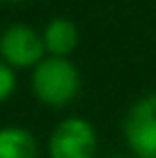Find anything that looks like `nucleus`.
Listing matches in <instances>:
<instances>
[{
    "instance_id": "9",
    "label": "nucleus",
    "mask_w": 156,
    "mask_h": 158,
    "mask_svg": "<svg viewBox=\"0 0 156 158\" xmlns=\"http://www.w3.org/2000/svg\"><path fill=\"white\" fill-rule=\"evenodd\" d=\"M7 2H19V0H7Z\"/></svg>"
},
{
    "instance_id": "5",
    "label": "nucleus",
    "mask_w": 156,
    "mask_h": 158,
    "mask_svg": "<svg viewBox=\"0 0 156 158\" xmlns=\"http://www.w3.org/2000/svg\"><path fill=\"white\" fill-rule=\"evenodd\" d=\"M41 39H44L46 53H51L53 57H67L78 46V28L69 19L57 16V19L48 21Z\"/></svg>"
},
{
    "instance_id": "1",
    "label": "nucleus",
    "mask_w": 156,
    "mask_h": 158,
    "mask_svg": "<svg viewBox=\"0 0 156 158\" xmlns=\"http://www.w3.org/2000/svg\"><path fill=\"white\" fill-rule=\"evenodd\" d=\"M32 89L51 108L69 106L80 92V73L67 57H44L32 71Z\"/></svg>"
},
{
    "instance_id": "7",
    "label": "nucleus",
    "mask_w": 156,
    "mask_h": 158,
    "mask_svg": "<svg viewBox=\"0 0 156 158\" xmlns=\"http://www.w3.org/2000/svg\"><path fill=\"white\" fill-rule=\"evenodd\" d=\"M14 87H16V76L12 71V67L5 64V62H0V103L12 96Z\"/></svg>"
},
{
    "instance_id": "6",
    "label": "nucleus",
    "mask_w": 156,
    "mask_h": 158,
    "mask_svg": "<svg viewBox=\"0 0 156 158\" xmlns=\"http://www.w3.org/2000/svg\"><path fill=\"white\" fill-rule=\"evenodd\" d=\"M39 144L30 131L21 126L0 128V158H37Z\"/></svg>"
},
{
    "instance_id": "3",
    "label": "nucleus",
    "mask_w": 156,
    "mask_h": 158,
    "mask_svg": "<svg viewBox=\"0 0 156 158\" xmlns=\"http://www.w3.org/2000/svg\"><path fill=\"white\" fill-rule=\"evenodd\" d=\"M124 138L136 158H156V92L129 110Z\"/></svg>"
},
{
    "instance_id": "8",
    "label": "nucleus",
    "mask_w": 156,
    "mask_h": 158,
    "mask_svg": "<svg viewBox=\"0 0 156 158\" xmlns=\"http://www.w3.org/2000/svg\"><path fill=\"white\" fill-rule=\"evenodd\" d=\"M112 158H126V156H112Z\"/></svg>"
},
{
    "instance_id": "2",
    "label": "nucleus",
    "mask_w": 156,
    "mask_h": 158,
    "mask_svg": "<svg viewBox=\"0 0 156 158\" xmlns=\"http://www.w3.org/2000/svg\"><path fill=\"white\" fill-rule=\"evenodd\" d=\"M96 131L83 117H67L48 138V158H94Z\"/></svg>"
},
{
    "instance_id": "4",
    "label": "nucleus",
    "mask_w": 156,
    "mask_h": 158,
    "mask_svg": "<svg viewBox=\"0 0 156 158\" xmlns=\"http://www.w3.org/2000/svg\"><path fill=\"white\" fill-rule=\"evenodd\" d=\"M44 53H46L44 39L30 25H23V23L9 25L0 37V55L9 67H16V69L37 67L44 60Z\"/></svg>"
}]
</instances>
